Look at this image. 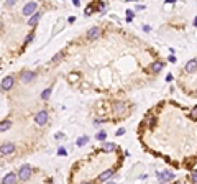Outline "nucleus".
Wrapping results in <instances>:
<instances>
[{"mask_svg":"<svg viewBox=\"0 0 197 184\" xmlns=\"http://www.w3.org/2000/svg\"><path fill=\"white\" fill-rule=\"evenodd\" d=\"M30 176H31V168L28 164H23L18 169V177L21 181H26V179H30Z\"/></svg>","mask_w":197,"mask_h":184,"instance_id":"f257e3e1","label":"nucleus"},{"mask_svg":"<svg viewBox=\"0 0 197 184\" xmlns=\"http://www.w3.org/2000/svg\"><path fill=\"white\" fill-rule=\"evenodd\" d=\"M156 176H158L159 182H167V181L174 179V174H172L171 171H158V172H156Z\"/></svg>","mask_w":197,"mask_h":184,"instance_id":"f03ea898","label":"nucleus"},{"mask_svg":"<svg viewBox=\"0 0 197 184\" xmlns=\"http://www.w3.org/2000/svg\"><path fill=\"white\" fill-rule=\"evenodd\" d=\"M98 36H100V28H97V26L90 28V30L85 33V38H87L89 41H94V39H97Z\"/></svg>","mask_w":197,"mask_h":184,"instance_id":"7ed1b4c3","label":"nucleus"},{"mask_svg":"<svg viewBox=\"0 0 197 184\" xmlns=\"http://www.w3.org/2000/svg\"><path fill=\"white\" fill-rule=\"evenodd\" d=\"M33 13H36V3H34V2H30V3L25 5V8H23V15L31 16Z\"/></svg>","mask_w":197,"mask_h":184,"instance_id":"20e7f679","label":"nucleus"},{"mask_svg":"<svg viewBox=\"0 0 197 184\" xmlns=\"http://www.w3.org/2000/svg\"><path fill=\"white\" fill-rule=\"evenodd\" d=\"M34 122H36L38 125H44L46 122H48V112L46 110H41L36 117H34Z\"/></svg>","mask_w":197,"mask_h":184,"instance_id":"39448f33","label":"nucleus"},{"mask_svg":"<svg viewBox=\"0 0 197 184\" xmlns=\"http://www.w3.org/2000/svg\"><path fill=\"white\" fill-rule=\"evenodd\" d=\"M15 151V145L13 143H3L2 146H0V153L2 154H11Z\"/></svg>","mask_w":197,"mask_h":184,"instance_id":"423d86ee","label":"nucleus"},{"mask_svg":"<svg viewBox=\"0 0 197 184\" xmlns=\"http://www.w3.org/2000/svg\"><path fill=\"white\" fill-rule=\"evenodd\" d=\"M11 85H13V77H5L0 84V87H2V90H10Z\"/></svg>","mask_w":197,"mask_h":184,"instance_id":"0eeeda50","label":"nucleus"},{"mask_svg":"<svg viewBox=\"0 0 197 184\" xmlns=\"http://www.w3.org/2000/svg\"><path fill=\"white\" fill-rule=\"evenodd\" d=\"M125 108H126V105H125L123 102H117V104L113 105V112L117 113V115H121V113L125 112Z\"/></svg>","mask_w":197,"mask_h":184,"instance_id":"6e6552de","label":"nucleus"},{"mask_svg":"<svg viewBox=\"0 0 197 184\" xmlns=\"http://www.w3.org/2000/svg\"><path fill=\"white\" fill-rule=\"evenodd\" d=\"M186 71H187V72H195V71H197V59H190V61H187Z\"/></svg>","mask_w":197,"mask_h":184,"instance_id":"1a4fd4ad","label":"nucleus"},{"mask_svg":"<svg viewBox=\"0 0 197 184\" xmlns=\"http://www.w3.org/2000/svg\"><path fill=\"white\" fill-rule=\"evenodd\" d=\"M113 176V169H107V171H103L100 176H98V181L100 182H103V181H107V179H110V177Z\"/></svg>","mask_w":197,"mask_h":184,"instance_id":"9d476101","label":"nucleus"},{"mask_svg":"<svg viewBox=\"0 0 197 184\" xmlns=\"http://www.w3.org/2000/svg\"><path fill=\"white\" fill-rule=\"evenodd\" d=\"M163 66H164V62H161V61H156V62H153L151 64V72H159L161 69H163Z\"/></svg>","mask_w":197,"mask_h":184,"instance_id":"9b49d317","label":"nucleus"},{"mask_svg":"<svg viewBox=\"0 0 197 184\" xmlns=\"http://www.w3.org/2000/svg\"><path fill=\"white\" fill-rule=\"evenodd\" d=\"M3 182L5 184H13V182H16V176L13 174V172H8V174L3 177Z\"/></svg>","mask_w":197,"mask_h":184,"instance_id":"f8f14e48","label":"nucleus"},{"mask_svg":"<svg viewBox=\"0 0 197 184\" xmlns=\"http://www.w3.org/2000/svg\"><path fill=\"white\" fill-rule=\"evenodd\" d=\"M33 77H34V72H30V71H25L21 74V80H23V82H30Z\"/></svg>","mask_w":197,"mask_h":184,"instance_id":"ddd939ff","label":"nucleus"},{"mask_svg":"<svg viewBox=\"0 0 197 184\" xmlns=\"http://www.w3.org/2000/svg\"><path fill=\"white\" fill-rule=\"evenodd\" d=\"M39 16H41V13H39V12H36V13H34L31 18H30V21H28V25L30 26H34L38 23V20H39Z\"/></svg>","mask_w":197,"mask_h":184,"instance_id":"4468645a","label":"nucleus"},{"mask_svg":"<svg viewBox=\"0 0 197 184\" xmlns=\"http://www.w3.org/2000/svg\"><path fill=\"white\" fill-rule=\"evenodd\" d=\"M115 148H117V145H115V143H107V141H103V146H102L103 151H113Z\"/></svg>","mask_w":197,"mask_h":184,"instance_id":"2eb2a0df","label":"nucleus"},{"mask_svg":"<svg viewBox=\"0 0 197 184\" xmlns=\"http://www.w3.org/2000/svg\"><path fill=\"white\" fill-rule=\"evenodd\" d=\"M10 126H11V123L8 122V120H5V122H0V131H7Z\"/></svg>","mask_w":197,"mask_h":184,"instance_id":"dca6fc26","label":"nucleus"},{"mask_svg":"<svg viewBox=\"0 0 197 184\" xmlns=\"http://www.w3.org/2000/svg\"><path fill=\"white\" fill-rule=\"evenodd\" d=\"M87 141H89V136H80L77 140V146H84Z\"/></svg>","mask_w":197,"mask_h":184,"instance_id":"f3484780","label":"nucleus"},{"mask_svg":"<svg viewBox=\"0 0 197 184\" xmlns=\"http://www.w3.org/2000/svg\"><path fill=\"white\" fill-rule=\"evenodd\" d=\"M190 182H197V169L190 172Z\"/></svg>","mask_w":197,"mask_h":184,"instance_id":"a211bd4d","label":"nucleus"},{"mask_svg":"<svg viewBox=\"0 0 197 184\" xmlns=\"http://www.w3.org/2000/svg\"><path fill=\"white\" fill-rule=\"evenodd\" d=\"M49 95H51V89H46L43 94H41V97H43L44 100H46V99H49Z\"/></svg>","mask_w":197,"mask_h":184,"instance_id":"6ab92c4d","label":"nucleus"},{"mask_svg":"<svg viewBox=\"0 0 197 184\" xmlns=\"http://www.w3.org/2000/svg\"><path fill=\"white\" fill-rule=\"evenodd\" d=\"M144 122H146L148 125H153V122H154V117H153V115H148V117H146V120H144Z\"/></svg>","mask_w":197,"mask_h":184,"instance_id":"aec40b11","label":"nucleus"},{"mask_svg":"<svg viewBox=\"0 0 197 184\" xmlns=\"http://www.w3.org/2000/svg\"><path fill=\"white\" fill-rule=\"evenodd\" d=\"M190 117H192L194 120H197V105L192 108V110H190Z\"/></svg>","mask_w":197,"mask_h":184,"instance_id":"412c9836","label":"nucleus"},{"mask_svg":"<svg viewBox=\"0 0 197 184\" xmlns=\"http://www.w3.org/2000/svg\"><path fill=\"white\" fill-rule=\"evenodd\" d=\"M97 140H100V141L105 140V131H100V133H97Z\"/></svg>","mask_w":197,"mask_h":184,"instance_id":"4be33fe9","label":"nucleus"},{"mask_svg":"<svg viewBox=\"0 0 197 184\" xmlns=\"http://www.w3.org/2000/svg\"><path fill=\"white\" fill-rule=\"evenodd\" d=\"M92 13V5H89L87 8H85V15H90Z\"/></svg>","mask_w":197,"mask_h":184,"instance_id":"5701e85b","label":"nucleus"},{"mask_svg":"<svg viewBox=\"0 0 197 184\" xmlns=\"http://www.w3.org/2000/svg\"><path fill=\"white\" fill-rule=\"evenodd\" d=\"M57 153H59V154H62V156H64V154H66V150H64V148H59V150H57Z\"/></svg>","mask_w":197,"mask_h":184,"instance_id":"b1692460","label":"nucleus"},{"mask_svg":"<svg viewBox=\"0 0 197 184\" xmlns=\"http://www.w3.org/2000/svg\"><path fill=\"white\" fill-rule=\"evenodd\" d=\"M172 79H174V77H172V74H167V76H166V80H167V82H171Z\"/></svg>","mask_w":197,"mask_h":184,"instance_id":"393cba45","label":"nucleus"},{"mask_svg":"<svg viewBox=\"0 0 197 184\" xmlns=\"http://www.w3.org/2000/svg\"><path fill=\"white\" fill-rule=\"evenodd\" d=\"M15 3V0H7V7H11Z\"/></svg>","mask_w":197,"mask_h":184,"instance_id":"a878e982","label":"nucleus"},{"mask_svg":"<svg viewBox=\"0 0 197 184\" xmlns=\"http://www.w3.org/2000/svg\"><path fill=\"white\" fill-rule=\"evenodd\" d=\"M123 133H125V128H120V130L117 131V135H118V136H120V135H123Z\"/></svg>","mask_w":197,"mask_h":184,"instance_id":"bb28decb","label":"nucleus"},{"mask_svg":"<svg viewBox=\"0 0 197 184\" xmlns=\"http://www.w3.org/2000/svg\"><path fill=\"white\" fill-rule=\"evenodd\" d=\"M56 138H57V140H62V138H64V135H62V133H57Z\"/></svg>","mask_w":197,"mask_h":184,"instance_id":"cd10ccee","label":"nucleus"},{"mask_svg":"<svg viewBox=\"0 0 197 184\" xmlns=\"http://www.w3.org/2000/svg\"><path fill=\"white\" fill-rule=\"evenodd\" d=\"M167 59H169V61H171V62H174V61H176V58H174V56H172V54H171V56H169V58H167Z\"/></svg>","mask_w":197,"mask_h":184,"instance_id":"c85d7f7f","label":"nucleus"},{"mask_svg":"<svg viewBox=\"0 0 197 184\" xmlns=\"http://www.w3.org/2000/svg\"><path fill=\"white\" fill-rule=\"evenodd\" d=\"M77 79V74H71V80H76Z\"/></svg>","mask_w":197,"mask_h":184,"instance_id":"c756f323","label":"nucleus"},{"mask_svg":"<svg viewBox=\"0 0 197 184\" xmlns=\"http://www.w3.org/2000/svg\"><path fill=\"white\" fill-rule=\"evenodd\" d=\"M74 2V5H76V7H79V0H72Z\"/></svg>","mask_w":197,"mask_h":184,"instance_id":"7c9ffc66","label":"nucleus"},{"mask_svg":"<svg viewBox=\"0 0 197 184\" xmlns=\"http://www.w3.org/2000/svg\"><path fill=\"white\" fill-rule=\"evenodd\" d=\"M176 0H166V3H174Z\"/></svg>","mask_w":197,"mask_h":184,"instance_id":"2f4dec72","label":"nucleus"},{"mask_svg":"<svg viewBox=\"0 0 197 184\" xmlns=\"http://www.w3.org/2000/svg\"><path fill=\"white\" fill-rule=\"evenodd\" d=\"M194 25L197 26V16H195V18H194Z\"/></svg>","mask_w":197,"mask_h":184,"instance_id":"473e14b6","label":"nucleus"}]
</instances>
